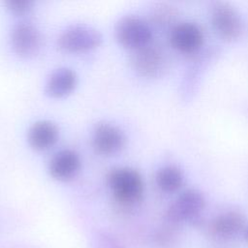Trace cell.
Listing matches in <instances>:
<instances>
[{"label":"cell","mask_w":248,"mask_h":248,"mask_svg":"<svg viewBox=\"0 0 248 248\" xmlns=\"http://www.w3.org/2000/svg\"><path fill=\"white\" fill-rule=\"evenodd\" d=\"M108 185L115 200L124 205L139 202L143 194V180L140 173L132 168H117L108 175Z\"/></svg>","instance_id":"cell-1"},{"label":"cell","mask_w":248,"mask_h":248,"mask_svg":"<svg viewBox=\"0 0 248 248\" xmlns=\"http://www.w3.org/2000/svg\"><path fill=\"white\" fill-rule=\"evenodd\" d=\"M205 206L203 194L194 188L181 192L166 211V219L171 225L194 223Z\"/></svg>","instance_id":"cell-2"},{"label":"cell","mask_w":248,"mask_h":248,"mask_svg":"<svg viewBox=\"0 0 248 248\" xmlns=\"http://www.w3.org/2000/svg\"><path fill=\"white\" fill-rule=\"evenodd\" d=\"M115 36L123 46L136 49L152 42V30L149 24L138 16H122L115 25Z\"/></svg>","instance_id":"cell-3"},{"label":"cell","mask_w":248,"mask_h":248,"mask_svg":"<svg viewBox=\"0 0 248 248\" xmlns=\"http://www.w3.org/2000/svg\"><path fill=\"white\" fill-rule=\"evenodd\" d=\"M133 69L147 78H156L163 74L167 66L166 53L158 44L149 43L133 49L130 56Z\"/></svg>","instance_id":"cell-4"},{"label":"cell","mask_w":248,"mask_h":248,"mask_svg":"<svg viewBox=\"0 0 248 248\" xmlns=\"http://www.w3.org/2000/svg\"><path fill=\"white\" fill-rule=\"evenodd\" d=\"M58 46L67 52H84L98 47L102 43L101 33L88 25H72L58 37Z\"/></svg>","instance_id":"cell-5"},{"label":"cell","mask_w":248,"mask_h":248,"mask_svg":"<svg viewBox=\"0 0 248 248\" xmlns=\"http://www.w3.org/2000/svg\"><path fill=\"white\" fill-rule=\"evenodd\" d=\"M245 216L238 210L230 209L216 215L208 224L209 237L216 242H227L245 231Z\"/></svg>","instance_id":"cell-6"},{"label":"cell","mask_w":248,"mask_h":248,"mask_svg":"<svg viewBox=\"0 0 248 248\" xmlns=\"http://www.w3.org/2000/svg\"><path fill=\"white\" fill-rule=\"evenodd\" d=\"M211 21L216 32L224 39L237 38L243 29V23L238 12L229 3L218 2L211 10Z\"/></svg>","instance_id":"cell-7"},{"label":"cell","mask_w":248,"mask_h":248,"mask_svg":"<svg viewBox=\"0 0 248 248\" xmlns=\"http://www.w3.org/2000/svg\"><path fill=\"white\" fill-rule=\"evenodd\" d=\"M124 133L117 126L108 122L98 123L93 131L92 142L95 150L103 155L119 152L125 145Z\"/></svg>","instance_id":"cell-8"},{"label":"cell","mask_w":248,"mask_h":248,"mask_svg":"<svg viewBox=\"0 0 248 248\" xmlns=\"http://www.w3.org/2000/svg\"><path fill=\"white\" fill-rule=\"evenodd\" d=\"M42 38L37 27L31 23L20 22L11 33V45L14 51L21 57H31L38 53Z\"/></svg>","instance_id":"cell-9"},{"label":"cell","mask_w":248,"mask_h":248,"mask_svg":"<svg viewBox=\"0 0 248 248\" xmlns=\"http://www.w3.org/2000/svg\"><path fill=\"white\" fill-rule=\"evenodd\" d=\"M203 33L201 27L193 21H181L170 30L171 46L182 52L196 51L202 44Z\"/></svg>","instance_id":"cell-10"},{"label":"cell","mask_w":248,"mask_h":248,"mask_svg":"<svg viewBox=\"0 0 248 248\" xmlns=\"http://www.w3.org/2000/svg\"><path fill=\"white\" fill-rule=\"evenodd\" d=\"M80 168L78 154L72 149H62L55 153L48 164L50 175L61 181L73 178Z\"/></svg>","instance_id":"cell-11"},{"label":"cell","mask_w":248,"mask_h":248,"mask_svg":"<svg viewBox=\"0 0 248 248\" xmlns=\"http://www.w3.org/2000/svg\"><path fill=\"white\" fill-rule=\"evenodd\" d=\"M58 128L52 121L39 120L28 130V142L35 150H46L51 147L58 139Z\"/></svg>","instance_id":"cell-12"},{"label":"cell","mask_w":248,"mask_h":248,"mask_svg":"<svg viewBox=\"0 0 248 248\" xmlns=\"http://www.w3.org/2000/svg\"><path fill=\"white\" fill-rule=\"evenodd\" d=\"M78 77L70 68H59L53 71L46 83V92L52 98H61L70 94L76 87Z\"/></svg>","instance_id":"cell-13"},{"label":"cell","mask_w":248,"mask_h":248,"mask_svg":"<svg viewBox=\"0 0 248 248\" xmlns=\"http://www.w3.org/2000/svg\"><path fill=\"white\" fill-rule=\"evenodd\" d=\"M156 183L164 192H174L183 183V173L181 170L173 165H167L160 168L156 172Z\"/></svg>","instance_id":"cell-14"},{"label":"cell","mask_w":248,"mask_h":248,"mask_svg":"<svg viewBox=\"0 0 248 248\" xmlns=\"http://www.w3.org/2000/svg\"><path fill=\"white\" fill-rule=\"evenodd\" d=\"M151 16L158 24H167L176 16V10L169 5H159L154 8Z\"/></svg>","instance_id":"cell-15"},{"label":"cell","mask_w":248,"mask_h":248,"mask_svg":"<svg viewBox=\"0 0 248 248\" xmlns=\"http://www.w3.org/2000/svg\"><path fill=\"white\" fill-rule=\"evenodd\" d=\"M4 4L13 14L24 15L32 9L34 3L30 0H8Z\"/></svg>","instance_id":"cell-16"},{"label":"cell","mask_w":248,"mask_h":248,"mask_svg":"<svg viewBox=\"0 0 248 248\" xmlns=\"http://www.w3.org/2000/svg\"><path fill=\"white\" fill-rule=\"evenodd\" d=\"M100 248H121V246L115 239L104 235L100 240Z\"/></svg>","instance_id":"cell-17"},{"label":"cell","mask_w":248,"mask_h":248,"mask_svg":"<svg viewBox=\"0 0 248 248\" xmlns=\"http://www.w3.org/2000/svg\"><path fill=\"white\" fill-rule=\"evenodd\" d=\"M244 238H245L246 242H248V227L244 231Z\"/></svg>","instance_id":"cell-18"}]
</instances>
